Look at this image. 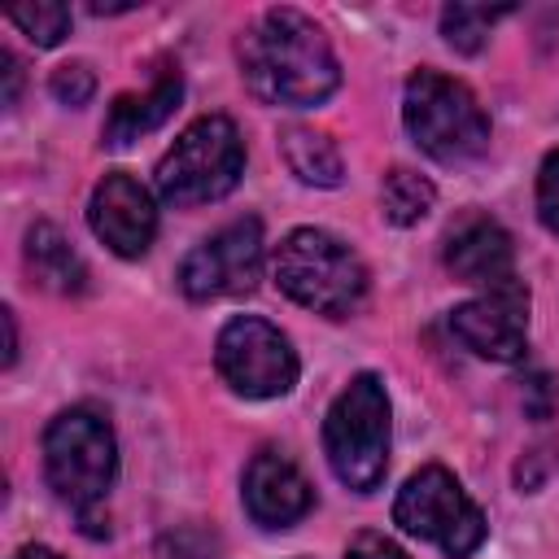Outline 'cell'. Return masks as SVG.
I'll return each mask as SVG.
<instances>
[{
	"mask_svg": "<svg viewBox=\"0 0 559 559\" xmlns=\"http://www.w3.org/2000/svg\"><path fill=\"white\" fill-rule=\"evenodd\" d=\"M245 175V140L231 118L205 114L197 118L157 162V197L175 210L205 205L227 197Z\"/></svg>",
	"mask_w": 559,
	"mask_h": 559,
	"instance_id": "obj_6",
	"label": "cell"
},
{
	"mask_svg": "<svg viewBox=\"0 0 559 559\" xmlns=\"http://www.w3.org/2000/svg\"><path fill=\"white\" fill-rule=\"evenodd\" d=\"M507 13H511L507 4H498V9H489V4H445L441 9V35L454 52H480L493 22H502Z\"/></svg>",
	"mask_w": 559,
	"mask_h": 559,
	"instance_id": "obj_18",
	"label": "cell"
},
{
	"mask_svg": "<svg viewBox=\"0 0 559 559\" xmlns=\"http://www.w3.org/2000/svg\"><path fill=\"white\" fill-rule=\"evenodd\" d=\"M9 22H13L35 48H52V44H61L66 31H70V9L57 4V0H35V4L9 9Z\"/></svg>",
	"mask_w": 559,
	"mask_h": 559,
	"instance_id": "obj_19",
	"label": "cell"
},
{
	"mask_svg": "<svg viewBox=\"0 0 559 559\" xmlns=\"http://www.w3.org/2000/svg\"><path fill=\"white\" fill-rule=\"evenodd\" d=\"M393 524H402L411 537L441 546L450 559H467L485 546V515L467 498V489L445 467H419L406 476V485L393 498Z\"/></svg>",
	"mask_w": 559,
	"mask_h": 559,
	"instance_id": "obj_7",
	"label": "cell"
},
{
	"mask_svg": "<svg viewBox=\"0 0 559 559\" xmlns=\"http://www.w3.org/2000/svg\"><path fill=\"white\" fill-rule=\"evenodd\" d=\"M280 157L310 188H336L345 179L341 148L332 144V135H323L314 127H284L280 131Z\"/></svg>",
	"mask_w": 559,
	"mask_h": 559,
	"instance_id": "obj_16",
	"label": "cell"
},
{
	"mask_svg": "<svg viewBox=\"0 0 559 559\" xmlns=\"http://www.w3.org/2000/svg\"><path fill=\"white\" fill-rule=\"evenodd\" d=\"M445 266L454 280L480 288V293H502L515 288V245L493 218H467L450 240H445Z\"/></svg>",
	"mask_w": 559,
	"mask_h": 559,
	"instance_id": "obj_13",
	"label": "cell"
},
{
	"mask_svg": "<svg viewBox=\"0 0 559 559\" xmlns=\"http://www.w3.org/2000/svg\"><path fill=\"white\" fill-rule=\"evenodd\" d=\"M271 275L284 297L297 306L323 314V319H345L362 306L367 297V266L362 258L332 231L323 227H297L280 240Z\"/></svg>",
	"mask_w": 559,
	"mask_h": 559,
	"instance_id": "obj_3",
	"label": "cell"
},
{
	"mask_svg": "<svg viewBox=\"0 0 559 559\" xmlns=\"http://www.w3.org/2000/svg\"><path fill=\"white\" fill-rule=\"evenodd\" d=\"M22 253H26V266H31V275H35L39 288H48V293H57V297H79V293L87 288V266H83V258L70 249V240H66L52 223H35V227L26 231Z\"/></svg>",
	"mask_w": 559,
	"mask_h": 559,
	"instance_id": "obj_15",
	"label": "cell"
},
{
	"mask_svg": "<svg viewBox=\"0 0 559 559\" xmlns=\"http://www.w3.org/2000/svg\"><path fill=\"white\" fill-rule=\"evenodd\" d=\"M87 227L92 236L118 253V258H144L153 236H157V201L153 192L127 175V170H109L87 201Z\"/></svg>",
	"mask_w": 559,
	"mask_h": 559,
	"instance_id": "obj_10",
	"label": "cell"
},
{
	"mask_svg": "<svg viewBox=\"0 0 559 559\" xmlns=\"http://www.w3.org/2000/svg\"><path fill=\"white\" fill-rule=\"evenodd\" d=\"M389 437L393 424L384 380L376 371H358L323 415V454L332 476L354 493L380 489L389 472Z\"/></svg>",
	"mask_w": 559,
	"mask_h": 559,
	"instance_id": "obj_4",
	"label": "cell"
},
{
	"mask_svg": "<svg viewBox=\"0 0 559 559\" xmlns=\"http://www.w3.org/2000/svg\"><path fill=\"white\" fill-rule=\"evenodd\" d=\"M345 559H406V550L393 546L384 533H354L345 546Z\"/></svg>",
	"mask_w": 559,
	"mask_h": 559,
	"instance_id": "obj_22",
	"label": "cell"
},
{
	"mask_svg": "<svg viewBox=\"0 0 559 559\" xmlns=\"http://www.w3.org/2000/svg\"><path fill=\"white\" fill-rule=\"evenodd\" d=\"M44 476L48 489L79 511L83 533L105 537L109 524H100V502L114 489L118 476V441L105 415L92 406H70L44 428Z\"/></svg>",
	"mask_w": 559,
	"mask_h": 559,
	"instance_id": "obj_2",
	"label": "cell"
},
{
	"mask_svg": "<svg viewBox=\"0 0 559 559\" xmlns=\"http://www.w3.org/2000/svg\"><path fill=\"white\" fill-rule=\"evenodd\" d=\"M214 367L231 393L253 397V402L284 397L301 371L293 341L258 314H236L223 323V332L214 341Z\"/></svg>",
	"mask_w": 559,
	"mask_h": 559,
	"instance_id": "obj_8",
	"label": "cell"
},
{
	"mask_svg": "<svg viewBox=\"0 0 559 559\" xmlns=\"http://www.w3.org/2000/svg\"><path fill=\"white\" fill-rule=\"evenodd\" d=\"M240 79L262 105L310 109L341 87L336 52L314 17L301 9H266L236 39Z\"/></svg>",
	"mask_w": 559,
	"mask_h": 559,
	"instance_id": "obj_1",
	"label": "cell"
},
{
	"mask_svg": "<svg viewBox=\"0 0 559 559\" xmlns=\"http://www.w3.org/2000/svg\"><path fill=\"white\" fill-rule=\"evenodd\" d=\"M258 280H262V223L258 218H236L218 227L179 262V288L192 301L240 297V293H253Z\"/></svg>",
	"mask_w": 559,
	"mask_h": 559,
	"instance_id": "obj_9",
	"label": "cell"
},
{
	"mask_svg": "<svg viewBox=\"0 0 559 559\" xmlns=\"http://www.w3.org/2000/svg\"><path fill=\"white\" fill-rule=\"evenodd\" d=\"M13 559H61L57 550H48V546H22Z\"/></svg>",
	"mask_w": 559,
	"mask_h": 559,
	"instance_id": "obj_25",
	"label": "cell"
},
{
	"mask_svg": "<svg viewBox=\"0 0 559 559\" xmlns=\"http://www.w3.org/2000/svg\"><path fill=\"white\" fill-rule=\"evenodd\" d=\"M179 100H183V79H179V70L157 74L144 92H122V96H114V105H109V114H105V127H100L105 148H127L131 140L157 131V127L179 109Z\"/></svg>",
	"mask_w": 559,
	"mask_h": 559,
	"instance_id": "obj_14",
	"label": "cell"
},
{
	"mask_svg": "<svg viewBox=\"0 0 559 559\" xmlns=\"http://www.w3.org/2000/svg\"><path fill=\"white\" fill-rule=\"evenodd\" d=\"M48 92H52L61 105L79 109V105H87V100H92V92H96V74H92V66H87V61H66V66H57V70H52Z\"/></svg>",
	"mask_w": 559,
	"mask_h": 559,
	"instance_id": "obj_20",
	"label": "cell"
},
{
	"mask_svg": "<svg viewBox=\"0 0 559 559\" xmlns=\"http://www.w3.org/2000/svg\"><path fill=\"white\" fill-rule=\"evenodd\" d=\"M402 122H406L411 140L432 162H445V166L472 162L489 148V118L476 105V96L459 79L428 70V66L406 79Z\"/></svg>",
	"mask_w": 559,
	"mask_h": 559,
	"instance_id": "obj_5",
	"label": "cell"
},
{
	"mask_svg": "<svg viewBox=\"0 0 559 559\" xmlns=\"http://www.w3.org/2000/svg\"><path fill=\"white\" fill-rule=\"evenodd\" d=\"M537 218L550 236H559V148H550L537 170Z\"/></svg>",
	"mask_w": 559,
	"mask_h": 559,
	"instance_id": "obj_21",
	"label": "cell"
},
{
	"mask_svg": "<svg viewBox=\"0 0 559 559\" xmlns=\"http://www.w3.org/2000/svg\"><path fill=\"white\" fill-rule=\"evenodd\" d=\"M0 323H4V367H13L17 362V319L9 306L0 310Z\"/></svg>",
	"mask_w": 559,
	"mask_h": 559,
	"instance_id": "obj_24",
	"label": "cell"
},
{
	"mask_svg": "<svg viewBox=\"0 0 559 559\" xmlns=\"http://www.w3.org/2000/svg\"><path fill=\"white\" fill-rule=\"evenodd\" d=\"M432 201H437V188L424 175L406 170V166H393L380 183V214L393 227H415L419 218H428Z\"/></svg>",
	"mask_w": 559,
	"mask_h": 559,
	"instance_id": "obj_17",
	"label": "cell"
},
{
	"mask_svg": "<svg viewBox=\"0 0 559 559\" xmlns=\"http://www.w3.org/2000/svg\"><path fill=\"white\" fill-rule=\"evenodd\" d=\"M0 74H4V109H13L17 105V92H22V66H17V57L13 52H0Z\"/></svg>",
	"mask_w": 559,
	"mask_h": 559,
	"instance_id": "obj_23",
	"label": "cell"
},
{
	"mask_svg": "<svg viewBox=\"0 0 559 559\" xmlns=\"http://www.w3.org/2000/svg\"><path fill=\"white\" fill-rule=\"evenodd\" d=\"M240 498H245V511L253 515V524H262V528H288L314 507V489L301 476V467L284 450H271V445L249 459Z\"/></svg>",
	"mask_w": 559,
	"mask_h": 559,
	"instance_id": "obj_12",
	"label": "cell"
},
{
	"mask_svg": "<svg viewBox=\"0 0 559 559\" xmlns=\"http://www.w3.org/2000/svg\"><path fill=\"white\" fill-rule=\"evenodd\" d=\"M450 332L489 362H520L528 349V288L515 284L454 306Z\"/></svg>",
	"mask_w": 559,
	"mask_h": 559,
	"instance_id": "obj_11",
	"label": "cell"
}]
</instances>
